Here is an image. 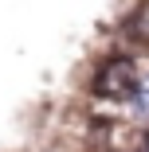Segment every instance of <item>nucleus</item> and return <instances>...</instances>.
I'll list each match as a JSON object with an SVG mask.
<instances>
[{
  "label": "nucleus",
  "instance_id": "obj_1",
  "mask_svg": "<svg viewBox=\"0 0 149 152\" xmlns=\"http://www.w3.org/2000/svg\"><path fill=\"white\" fill-rule=\"evenodd\" d=\"M137 82H141V70L133 66V58L114 55V58H106V63H98V70L90 78V90H94V98L126 102V98L137 94Z\"/></svg>",
  "mask_w": 149,
  "mask_h": 152
},
{
  "label": "nucleus",
  "instance_id": "obj_2",
  "mask_svg": "<svg viewBox=\"0 0 149 152\" xmlns=\"http://www.w3.org/2000/svg\"><path fill=\"white\" fill-rule=\"evenodd\" d=\"M133 105H137V109H149V74H141V82H137V94H133Z\"/></svg>",
  "mask_w": 149,
  "mask_h": 152
},
{
  "label": "nucleus",
  "instance_id": "obj_3",
  "mask_svg": "<svg viewBox=\"0 0 149 152\" xmlns=\"http://www.w3.org/2000/svg\"><path fill=\"white\" fill-rule=\"evenodd\" d=\"M141 152H149V133H145V137H141Z\"/></svg>",
  "mask_w": 149,
  "mask_h": 152
}]
</instances>
